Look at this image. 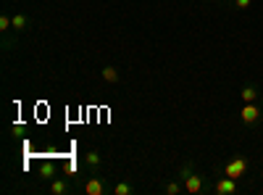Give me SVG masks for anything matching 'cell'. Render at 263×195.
Listing matches in <instances>:
<instances>
[{"instance_id":"1","label":"cell","mask_w":263,"mask_h":195,"mask_svg":"<svg viewBox=\"0 0 263 195\" xmlns=\"http://www.w3.org/2000/svg\"><path fill=\"white\" fill-rule=\"evenodd\" d=\"M179 177H182L184 192H190V195H200V192H206V179L200 177L197 172H192V166H182Z\"/></svg>"},{"instance_id":"2","label":"cell","mask_w":263,"mask_h":195,"mask_svg":"<svg viewBox=\"0 0 263 195\" xmlns=\"http://www.w3.org/2000/svg\"><path fill=\"white\" fill-rule=\"evenodd\" d=\"M247 174V158L245 156H231L226 161V166H224V177H231V179H240Z\"/></svg>"},{"instance_id":"3","label":"cell","mask_w":263,"mask_h":195,"mask_svg":"<svg viewBox=\"0 0 263 195\" xmlns=\"http://www.w3.org/2000/svg\"><path fill=\"white\" fill-rule=\"evenodd\" d=\"M240 119H242L245 127H253V124L260 122V108L255 106V103H245L242 111H240Z\"/></svg>"},{"instance_id":"4","label":"cell","mask_w":263,"mask_h":195,"mask_svg":"<svg viewBox=\"0 0 263 195\" xmlns=\"http://www.w3.org/2000/svg\"><path fill=\"white\" fill-rule=\"evenodd\" d=\"M213 192L216 195H235V192H240V185H237V179H231V177H221V179H216Z\"/></svg>"},{"instance_id":"5","label":"cell","mask_w":263,"mask_h":195,"mask_svg":"<svg viewBox=\"0 0 263 195\" xmlns=\"http://www.w3.org/2000/svg\"><path fill=\"white\" fill-rule=\"evenodd\" d=\"M84 192H87V195H103V192H105L103 179H100V177H90L87 182H84Z\"/></svg>"},{"instance_id":"6","label":"cell","mask_w":263,"mask_h":195,"mask_svg":"<svg viewBox=\"0 0 263 195\" xmlns=\"http://www.w3.org/2000/svg\"><path fill=\"white\" fill-rule=\"evenodd\" d=\"M55 174H58V166H55L53 161H48V163H42V166L37 169V177H40V179H53Z\"/></svg>"},{"instance_id":"7","label":"cell","mask_w":263,"mask_h":195,"mask_svg":"<svg viewBox=\"0 0 263 195\" xmlns=\"http://www.w3.org/2000/svg\"><path fill=\"white\" fill-rule=\"evenodd\" d=\"M240 98H242V103H255V98H260V93H258L253 85H245L242 93H240Z\"/></svg>"},{"instance_id":"8","label":"cell","mask_w":263,"mask_h":195,"mask_svg":"<svg viewBox=\"0 0 263 195\" xmlns=\"http://www.w3.org/2000/svg\"><path fill=\"white\" fill-rule=\"evenodd\" d=\"M84 161H87V166L92 169V174H95V172L100 169V163H103V158H100V153H98V151H90V153L84 156Z\"/></svg>"},{"instance_id":"9","label":"cell","mask_w":263,"mask_h":195,"mask_svg":"<svg viewBox=\"0 0 263 195\" xmlns=\"http://www.w3.org/2000/svg\"><path fill=\"white\" fill-rule=\"evenodd\" d=\"M50 192L53 195H66V192H71V187L64 182V179H53V182H50Z\"/></svg>"},{"instance_id":"10","label":"cell","mask_w":263,"mask_h":195,"mask_svg":"<svg viewBox=\"0 0 263 195\" xmlns=\"http://www.w3.org/2000/svg\"><path fill=\"white\" fill-rule=\"evenodd\" d=\"M11 24H13V29H16V32H24L26 24H29V19L24 16V13H13V16H11Z\"/></svg>"},{"instance_id":"11","label":"cell","mask_w":263,"mask_h":195,"mask_svg":"<svg viewBox=\"0 0 263 195\" xmlns=\"http://www.w3.org/2000/svg\"><path fill=\"white\" fill-rule=\"evenodd\" d=\"M100 77H103L105 82L113 85V82H119V71H116V66H105V69L100 71Z\"/></svg>"},{"instance_id":"12","label":"cell","mask_w":263,"mask_h":195,"mask_svg":"<svg viewBox=\"0 0 263 195\" xmlns=\"http://www.w3.org/2000/svg\"><path fill=\"white\" fill-rule=\"evenodd\" d=\"M134 192V187L129 185V182H119L116 187H113V195H132Z\"/></svg>"},{"instance_id":"13","label":"cell","mask_w":263,"mask_h":195,"mask_svg":"<svg viewBox=\"0 0 263 195\" xmlns=\"http://www.w3.org/2000/svg\"><path fill=\"white\" fill-rule=\"evenodd\" d=\"M179 192H184V185H182V182H168V185H166V195H179Z\"/></svg>"},{"instance_id":"14","label":"cell","mask_w":263,"mask_h":195,"mask_svg":"<svg viewBox=\"0 0 263 195\" xmlns=\"http://www.w3.org/2000/svg\"><path fill=\"white\" fill-rule=\"evenodd\" d=\"M250 3H253V0H231V6H235L237 11H247V8H250Z\"/></svg>"},{"instance_id":"15","label":"cell","mask_w":263,"mask_h":195,"mask_svg":"<svg viewBox=\"0 0 263 195\" xmlns=\"http://www.w3.org/2000/svg\"><path fill=\"white\" fill-rule=\"evenodd\" d=\"M8 29H13L11 19H8V16H0V32H8Z\"/></svg>"},{"instance_id":"16","label":"cell","mask_w":263,"mask_h":195,"mask_svg":"<svg viewBox=\"0 0 263 195\" xmlns=\"http://www.w3.org/2000/svg\"><path fill=\"white\" fill-rule=\"evenodd\" d=\"M21 132H24V124H21V122L13 124V134H21Z\"/></svg>"},{"instance_id":"17","label":"cell","mask_w":263,"mask_h":195,"mask_svg":"<svg viewBox=\"0 0 263 195\" xmlns=\"http://www.w3.org/2000/svg\"><path fill=\"white\" fill-rule=\"evenodd\" d=\"M260 182H263V172H260Z\"/></svg>"},{"instance_id":"18","label":"cell","mask_w":263,"mask_h":195,"mask_svg":"<svg viewBox=\"0 0 263 195\" xmlns=\"http://www.w3.org/2000/svg\"><path fill=\"white\" fill-rule=\"evenodd\" d=\"M260 103H263V93H260Z\"/></svg>"}]
</instances>
